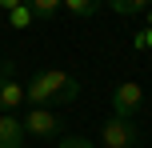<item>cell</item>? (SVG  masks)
Segmentation results:
<instances>
[{"label": "cell", "instance_id": "1", "mask_svg": "<svg viewBox=\"0 0 152 148\" xmlns=\"http://www.w3.org/2000/svg\"><path fill=\"white\" fill-rule=\"evenodd\" d=\"M76 96H80V84H76V76L60 68H44L36 72V76L24 84V100L32 104V108H64V104H72Z\"/></svg>", "mask_w": 152, "mask_h": 148}, {"label": "cell", "instance_id": "2", "mask_svg": "<svg viewBox=\"0 0 152 148\" xmlns=\"http://www.w3.org/2000/svg\"><path fill=\"white\" fill-rule=\"evenodd\" d=\"M20 124H24V136H32V140H60L64 136V124L52 108H28Z\"/></svg>", "mask_w": 152, "mask_h": 148}, {"label": "cell", "instance_id": "3", "mask_svg": "<svg viewBox=\"0 0 152 148\" xmlns=\"http://www.w3.org/2000/svg\"><path fill=\"white\" fill-rule=\"evenodd\" d=\"M100 140H104V148H136V144H140V132H136L132 120L108 116L104 128H100Z\"/></svg>", "mask_w": 152, "mask_h": 148}, {"label": "cell", "instance_id": "4", "mask_svg": "<svg viewBox=\"0 0 152 148\" xmlns=\"http://www.w3.org/2000/svg\"><path fill=\"white\" fill-rule=\"evenodd\" d=\"M140 108H144V88H140L136 80H124V84L112 92V116H120V120H132Z\"/></svg>", "mask_w": 152, "mask_h": 148}, {"label": "cell", "instance_id": "5", "mask_svg": "<svg viewBox=\"0 0 152 148\" xmlns=\"http://www.w3.org/2000/svg\"><path fill=\"white\" fill-rule=\"evenodd\" d=\"M24 108V84L12 76V64H0V116H16Z\"/></svg>", "mask_w": 152, "mask_h": 148}, {"label": "cell", "instance_id": "6", "mask_svg": "<svg viewBox=\"0 0 152 148\" xmlns=\"http://www.w3.org/2000/svg\"><path fill=\"white\" fill-rule=\"evenodd\" d=\"M20 144H24L20 116H0V148H20Z\"/></svg>", "mask_w": 152, "mask_h": 148}, {"label": "cell", "instance_id": "7", "mask_svg": "<svg viewBox=\"0 0 152 148\" xmlns=\"http://www.w3.org/2000/svg\"><path fill=\"white\" fill-rule=\"evenodd\" d=\"M28 8H32V16H40V20H52V16L64 8V0H28Z\"/></svg>", "mask_w": 152, "mask_h": 148}, {"label": "cell", "instance_id": "8", "mask_svg": "<svg viewBox=\"0 0 152 148\" xmlns=\"http://www.w3.org/2000/svg\"><path fill=\"white\" fill-rule=\"evenodd\" d=\"M100 4H104V0H64V8H68L72 16H96Z\"/></svg>", "mask_w": 152, "mask_h": 148}, {"label": "cell", "instance_id": "9", "mask_svg": "<svg viewBox=\"0 0 152 148\" xmlns=\"http://www.w3.org/2000/svg\"><path fill=\"white\" fill-rule=\"evenodd\" d=\"M108 4H112V12H120V16H136V12L148 8V0H108Z\"/></svg>", "mask_w": 152, "mask_h": 148}, {"label": "cell", "instance_id": "10", "mask_svg": "<svg viewBox=\"0 0 152 148\" xmlns=\"http://www.w3.org/2000/svg\"><path fill=\"white\" fill-rule=\"evenodd\" d=\"M8 20H12V24H16V28H24V24H28V20H32V8H28V4H20V8H16V12H12V16H8Z\"/></svg>", "mask_w": 152, "mask_h": 148}, {"label": "cell", "instance_id": "11", "mask_svg": "<svg viewBox=\"0 0 152 148\" xmlns=\"http://www.w3.org/2000/svg\"><path fill=\"white\" fill-rule=\"evenodd\" d=\"M56 148H96V144H92V140H84V136H64Z\"/></svg>", "mask_w": 152, "mask_h": 148}, {"label": "cell", "instance_id": "12", "mask_svg": "<svg viewBox=\"0 0 152 148\" xmlns=\"http://www.w3.org/2000/svg\"><path fill=\"white\" fill-rule=\"evenodd\" d=\"M20 4H24V0H0V8H8V12H16Z\"/></svg>", "mask_w": 152, "mask_h": 148}, {"label": "cell", "instance_id": "13", "mask_svg": "<svg viewBox=\"0 0 152 148\" xmlns=\"http://www.w3.org/2000/svg\"><path fill=\"white\" fill-rule=\"evenodd\" d=\"M144 44H148V48H152V32H144Z\"/></svg>", "mask_w": 152, "mask_h": 148}]
</instances>
